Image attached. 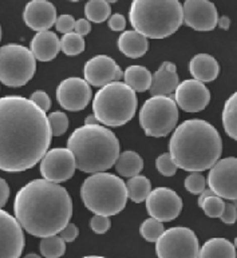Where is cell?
<instances>
[{"instance_id": "cell-1", "label": "cell", "mask_w": 237, "mask_h": 258, "mask_svg": "<svg viewBox=\"0 0 237 258\" xmlns=\"http://www.w3.org/2000/svg\"><path fill=\"white\" fill-rule=\"evenodd\" d=\"M46 111L20 95L0 98V169L22 173L43 159L52 138Z\"/></svg>"}, {"instance_id": "cell-2", "label": "cell", "mask_w": 237, "mask_h": 258, "mask_svg": "<svg viewBox=\"0 0 237 258\" xmlns=\"http://www.w3.org/2000/svg\"><path fill=\"white\" fill-rule=\"evenodd\" d=\"M14 213L28 234L46 238L59 234L70 224L73 200L59 183L34 179L16 193Z\"/></svg>"}, {"instance_id": "cell-3", "label": "cell", "mask_w": 237, "mask_h": 258, "mask_svg": "<svg viewBox=\"0 0 237 258\" xmlns=\"http://www.w3.org/2000/svg\"><path fill=\"white\" fill-rule=\"evenodd\" d=\"M169 153L180 169L189 173L210 170L221 157L222 141L214 126L204 119H188L173 131Z\"/></svg>"}, {"instance_id": "cell-4", "label": "cell", "mask_w": 237, "mask_h": 258, "mask_svg": "<svg viewBox=\"0 0 237 258\" xmlns=\"http://www.w3.org/2000/svg\"><path fill=\"white\" fill-rule=\"evenodd\" d=\"M77 169L83 173H102L113 167L120 158V141L113 131L102 124H85L67 139Z\"/></svg>"}, {"instance_id": "cell-5", "label": "cell", "mask_w": 237, "mask_h": 258, "mask_svg": "<svg viewBox=\"0 0 237 258\" xmlns=\"http://www.w3.org/2000/svg\"><path fill=\"white\" fill-rule=\"evenodd\" d=\"M129 19L133 28L150 39L174 34L184 23V7L179 0H134Z\"/></svg>"}, {"instance_id": "cell-6", "label": "cell", "mask_w": 237, "mask_h": 258, "mask_svg": "<svg viewBox=\"0 0 237 258\" xmlns=\"http://www.w3.org/2000/svg\"><path fill=\"white\" fill-rule=\"evenodd\" d=\"M81 198L86 209L94 214L115 216L126 206L128 186L120 177L110 173H95L82 183Z\"/></svg>"}, {"instance_id": "cell-7", "label": "cell", "mask_w": 237, "mask_h": 258, "mask_svg": "<svg viewBox=\"0 0 237 258\" xmlns=\"http://www.w3.org/2000/svg\"><path fill=\"white\" fill-rule=\"evenodd\" d=\"M138 107L136 91L125 82H113L97 91L93 99V112L105 126L120 127L134 118Z\"/></svg>"}, {"instance_id": "cell-8", "label": "cell", "mask_w": 237, "mask_h": 258, "mask_svg": "<svg viewBox=\"0 0 237 258\" xmlns=\"http://www.w3.org/2000/svg\"><path fill=\"white\" fill-rule=\"evenodd\" d=\"M36 58L22 44H6L0 48V81L7 87H22L31 81Z\"/></svg>"}, {"instance_id": "cell-9", "label": "cell", "mask_w": 237, "mask_h": 258, "mask_svg": "<svg viewBox=\"0 0 237 258\" xmlns=\"http://www.w3.org/2000/svg\"><path fill=\"white\" fill-rule=\"evenodd\" d=\"M179 104L171 97L149 98L140 110V124L145 134L162 138L175 128L179 120Z\"/></svg>"}, {"instance_id": "cell-10", "label": "cell", "mask_w": 237, "mask_h": 258, "mask_svg": "<svg viewBox=\"0 0 237 258\" xmlns=\"http://www.w3.org/2000/svg\"><path fill=\"white\" fill-rule=\"evenodd\" d=\"M201 246L197 235L185 226L170 227L156 241V253L159 258L200 257Z\"/></svg>"}, {"instance_id": "cell-11", "label": "cell", "mask_w": 237, "mask_h": 258, "mask_svg": "<svg viewBox=\"0 0 237 258\" xmlns=\"http://www.w3.org/2000/svg\"><path fill=\"white\" fill-rule=\"evenodd\" d=\"M77 169V162L69 147L51 149L40 161V174L47 181L62 183L73 178Z\"/></svg>"}, {"instance_id": "cell-12", "label": "cell", "mask_w": 237, "mask_h": 258, "mask_svg": "<svg viewBox=\"0 0 237 258\" xmlns=\"http://www.w3.org/2000/svg\"><path fill=\"white\" fill-rule=\"evenodd\" d=\"M206 182L216 196L229 201L237 200V158L220 159L209 170Z\"/></svg>"}, {"instance_id": "cell-13", "label": "cell", "mask_w": 237, "mask_h": 258, "mask_svg": "<svg viewBox=\"0 0 237 258\" xmlns=\"http://www.w3.org/2000/svg\"><path fill=\"white\" fill-rule=\"evenodd\" d=\"M146 210L153 218L161 222H170L175 220L183 210V200L174 190L157 187L152 190L146 198Z\"/></svg>"}, {"instance_id": "cell-14", "label": "cell", "mask_w": 237, "mask_h": 258, "mask_svg": "<svg viewBox=\"0 0 237 258\" xmlns=\"http://www.w3.org/2000/svg\"><path fill=\"white\" fill-rule=\"evenodd\" d=\"M56 100L67 111H81L91 100V87L86 79L67 78L56 87Z\"/></svg>"}, {"instance_id": "cell-15", "label": "cell", "mask_w": 237, "mask_h": 258, "mask_svg": "<svg viewBox=\"0 0 237 258\" xmlns=\"http://www.w3.org/2000/svg\"><path fill=\"white\" fill-rule=\"evenodd\" d=\"M24 247L23 226L16 217L0 212V255L2 258H18Z\"/></svg>"}, {"instance_id": "cell-16", "label": "cell", "mask_w": 237, "mask_h": 258, "mask_svg": "<svg viewBox=\"0 0 237 258\" xmlns=\"http://www.w3.org/2000/svg\"><path fill=\"white\" fill-rule=\"evenodd\" d=\"M184 23L196 31H212L218 26L217 8L208 0H187L183 4Z\"/></svg>"}, {"instance_id": "cell-17", "label": "cell", "mask_w": 237, "mask_h": 258, "mask_svg": "<svg viewBox=\"0 0 237 258\" xmlns=\"http://www.w3.org/2000/svg\"><path fill=\"white\" fill-rule=\"evenodd\" d=\"M175 103L187 112H198L209 104L210 93L202 82L188 79L181 82L174 93Z\"/></svg>"}, {"instance_id": "cell-18", "label": "cell", "mask_w": 237, "mask_h": 258, "mask_svg": "<svg viewBox=\"0 0 237 258\" xmlns=\"http://www.w3.org/2000/svg\"><path fill=\"white\" fill-rule=\"evenodd\" d=\"M120 66L107 55H97L89 59L83 67V75L90 86L105 87L109 83L117 81Z\"/></svg>"}, {"instance_id": "cell-19", "label": "cell", "mask_w": 237, "mask_h": 258, "mask_svg": "<svg viewBox=\"0 0 237 258\" xmlns=\"http://www.w3.org/2000/svg\"><path fill=\"white\" fill-rule=\"evenodd\" d=\"M24 23L34 31H48L56 24V10L55 6L47 0H31L26 4L23 12Z\"/></svg>"}, {"instance_id": "cell-20", "label": "cell", "mask_w": 237, "mask_h": 258, "mask_svg": "<svg viewBox=\"0 0 237 258\" xmlns=\"http://www.w3.org/2000/svg\"><path fill=\"white\" fill-rule=\"evenodd\" d=\"M61 50L62 43L52 31L38 32L31 40V52L40 62H50L56 58Z\"/></svg>"}, {"instance_id": "cell-21", "label": "cell", "mask_w": 237, "mask_h": 258, "mask_svg": "<svg viewBox=\"0 0 237 258\" xmlns=\"http://www.w3.org/2000/svg\"><path fill=\"white\" fill-rule=\"evenodd\" d=\"M189 71L196 81L202 83L213 82L220 74V64L212 55L198 54L189 63Z\"/></svg>"}, {"instance_id": "cell-22", "label": "cell", "mask_w": 237, "mask_h": 258, "mask_svg": "<svg viewBox=\"0 0 237 258\" xmlns=\"http://www.w3.org/2000/svg\"><path fill=\"white\" fill-rule=\"evenodd\" d=\"M118 48L128 58H141L148 52V38L137 32L136 30L124 31V34H121L118 38Z\"/></svg>"}, {"instance_id": "cell-23", "label": "cell", "mask_w": 237, "mask_h": 258, "mask_svg": "<svg viewBox=\"0 0 237 258\" xmlns=\"http://www.w3.org/2000/svg\"><path fill=\"white\" fill-rule=\"evenodd\" d=\"M179 85L177 71L167 70L165 66L161 64V67L153 74L152 86L149 91L152 97H170L171 93H175Z\"/></svg>"}, {"instance_id": "cell-24", "label": "cell", "mask_w": 237, "mask_h": 258, "mask_svg": "<svg viewBox=\"0 0 237 258\" xmlns=\"http://www.w3.org/2000/svg\"><path fill=\"white\" fill-rule=\"evenodd\" d=\"M124 81L134 91L144 93L146 90H150L153 74L144 66H130L125 70Z\"/></svg>"}, {"instance_id": "cell-25", "label": "cell", "mask_w": 237, "mask_h": 258, "mask_svg": "<svg viewBox=\"0 0 237 258\" xmlns=\"http://www.w3.org/2000/svg\"><path fill=\"white\" fill-rule=\"evenodd\" d=\"M237 255L234 243L228 241L226 238H210L201 246L200 257L212 258V257H225L234 258Z\"/></svg>"}, {"instance_id": "cell-26", "label": "cell", "mask_w": 237, "mask_h": 258, "mask_svg": "<svg viewBox=\"0 0 237 258\" xmlns=\"http://www.w3.org/2000/svg\"><path fill=\"white\" fill-rule=\"evenodd\" d=\"M142 169H144V161L141 158V155L132 150L121 153L120 158L115 163V170L122 177H136L142 171Z\"/></svg>"}, {"instance_id": "cell-27", "label": "cell", "mask_w": 237, "mask_h": 258, "mask_svg": "<svg viewBox=\"0 0 237 258\" xmlns=\"http://www.w3.org/2000/svg\"><path fill=\"white\" fill-rule=\"evenodd\" d=\"M222 126L228 137L237 142V91L232 94L224 104Z\"/></svg>"}, {"instance_id": "cell-28", "label": "cell", "mask_w": 237, "mask_h": 258, "mask_svg": "<svg viewBox=\"0 0 237 258\" xmlns=\"http://www.w3.org/2000/svg\"><path fill=\"white\" fill-rule=\"evenodd\" d=\"M126 186H128L129 198L133 202H136V204L144 202L149 197V194L152 193V183H150V181L146 177H144V175H140V174L136 175V177L130 178L126 182Z\"/></svg>"}, {"instance_id": "cell-29", "label": "cell", "mask_w": 237, "mask_h": 258, "mask_svg": "<svg viewBox=\"0 0 237 258\" xmlns=\"http://www.w3.org/2000/svg\"><path fill=\"white\" fill-rule=\"evenodd\" d=\"M110 8L109 2H103V0H90L85 6V15L89 22L93 23H102L105 20L110 19Z\"/></svg>"}, {"instance_id": "cell-30", "label": "cell", "mask_w": 237, "mask_h": 258, "mask_svg": "<svg viewBox=\"0 0 237 258\" xmlns=\"http://www.w3.org/2000/svg\"><path fill=\"white\" fill-rule=\"evenodd\" d=\"M66 251V241L61 235H51L40 241V254L47 258L62 257Z\"/></svg>"}, {"instance_id": "cell-31", "label": "cell", "mask_w": 237, "mask_h": 258, "mask_svg": "<svg viewBox=\"0 0 237 258\" xmlns=\"http://www.w3.org/2000/svg\"><path fill=\"white\" fill-rule=\"evenodd\" d=\"M61 43H62V51L67 56H77L85 51V39L77 32L63 35Z\"/></svg>"}, {"instance_id": "cell-32", "label": "cell", "mask_w": 237, "mask_h": 258, "mask_svg": "<svg viewBox=\"0 0 237 258\" xmlns=\"http://www.w3.org/2000/svg\"><path fill=\"white\" fill-rule=\"evenodd\" d=\"M165 231V227H163V222L156 220V218H148L142 222L140 227L141 235L144 237L146 241L149 242H156L157 239L162 235V233Z\"/></svg>"}, {"instance_id": "cell-33", "label": "cell", "mask_w": 237, "mask_h": 258, "mask_svg": "<svg viewBox=\"0 0 237 258\" xmlns=\"http://www.w3.org/2000/svg\"><path fill=\"white\" fill-rule=\"evenodd\" d=\"M201 208L209 218H221L224 209H225V202L222 201L221 197L212 196L204 201Z\"/></svg>"}, {"instance_id": "cell-34", "label": "cell", "mask_w": 237, "mask_h": 258, "mask_svg": "<svg viewBox=\"0 0 237 258\" xmlns=\"http://www.w3.org/2000/svg\"><path fill=\"white\" fill-rule=\"evenodd\" d=\"M50 119L51 128H52V134L54 137H61L67 131L69 128V118L65 112L62 111H54L48 115Z\"/></svg>"}, {"instance_id": "cell-35", "label": "cell", "mask_w": 237, "mask_h": 258, "mask_svg": "<svg viewBox=\"0 0 237 258\" xmlns=\"http://www.w3.org/2000/svg\"><path fill=\"white\" fill-rule=\"evenodd\" d=\"M156 166L159 174H162L163 177H173L177 171L179 166L175 165V162L171 158L170 153H163L156 159Z\"/></svg>"}, {"instance_id": "cell-36", "label": "cell", "mask_w": 237, "mask_h": 258, "mask_svg": "<svg viewBox=\"0 0 237 258\" xmlns=\"http://www.w3.org/2000/svg\"><path fill=\"white\" fill-rule=\"evenodd\" d=\"M208 185L205 177L200 173H192L185 178V189L192 194H201Z\"/></svg>"}, {"instance_id": "cell-37", "label": "cell", "mask_w": 237, "mask_h": 258, "mask_svg": "<svg viewBox=\"0 0 237 258\" xmlns=\"http://www.w3.org/2000/svg\"><path fill=\"white\" fill-rule=\"evenodd\" d=\"M110 217L101 216V214H95V216L90 220V227L94 233L97 234H103L110 229Z\"/></svg>"}, {"instance_id": "cell-38", "label": "cell", "mask_w": 237, "mask_h": 258, "mask_svg": "<svg viewBox=\"0 0 237 258\" xmlns=\"http://www.w3.org/2000/svg\"><path fill=\"white\" fill-rule=\"evenodd\" d=\"M75 24H77V20L71 15H61L58 18V20H56L55 27H56V30L59 32L66 35L73 32V30H75Z\"/></svg>"}, {"instance_id": "cell-39", "label": "cell", "mask_w": 237, "mask_h": 258, "mask_svg": "<svg viewBox=\"0 0 237 258\" xmlns=\"http://www.w3.org/2000/svg\"><path fill=\"white\" fill-rule=\"evenodd\" d=\"M30 99L34 102V103H36L38 106H39L42 110H44V111H48L51 107V99L50 97L47 95L44 91H35V93H32V95L30 97Z\"/></svg>"}, {"instance_id": "cell-40", "label": "cell", "mask_w": 237, "mask_h": 258, "mask_svg": "<svg viewBox=\"0 0 237 258\" xmlns=\"http://www.w3.org/2000/svg\"><path fill=\"white\" fill-rule=\"evenodd\" d=\"M221 221L224 224L232 225L237 221V208L232 202L230 204H225V209L221 216Z\"/></svg>"}, {"instance_id": "cell-41", "label": "cell", "mask_w": 237, "mask_h": 258, "mask_svg": "<svg viewBox=\"0 0 237 258\" xmlns=\"http://www.w3.org/2000/svg\"><path fill=\"white\" fill-rule=\"evenodd\" d=\"M78 227L75 226L74 224H69L65 229L61 230V233H59V235H61L66 242H73V241H75V238L78 237Z\"/></svg>"}, {"instance_id": "cell-42", "label": "cell", "mask_w": 237, "mask_h": 258, "mask_svg": "<svg viewBox=\"0 0 237 258\" xmlns=\"http://www.w3.org/2000/svg\"><path fill=\"white\" fill-rule=\"evenodd\" d=\"M107 24H109L110 30H113V31H124L125 27H126V20H125L124 15L114 14L109 19V23Z\"/></svg>"}, {"instance_id": "cell-43", "label": "cell", "mask_w": 237, "mask_h": 258, "mask_svg": "<svg viewBox=\"0 0 237 258\" xmlns=\"http://www.w3.org/2000/svg\"><path fill=\"white\" fill-rule=\"evenodd\" d=\"M8 198H10V186L6 182V179H0V206L4 208L7 204Z\"/></svg>"}, {"instance_id": "cell-44", "label": "cell", "mask_w": 237, "mask_h": 258, "mask_svg": "<svg viewBox=\"0 0 237 258\" xmlns=\"http://www.w3.org/2000/svg\"><path fill=\"white\" fill-rule=\"evenodd\" d=\"M91 31V24L87 19H79L77 20V24H75V32L82 36H85L89 32Z\"/></svg>"}, {"instance_id": "cell-45", "label": "cell", "mask_w": 237, "mask_h": 258, "mask_svg": "<svg viewBox=\"0 0 237 258\" xmlns=\"http://www.w3.org/2000/svg\"><path fill=\"white\" fill-rule=\"evenodd\" d=\"M212 196H216V193H214L213 190L210 189V187H209V189L204 190V191H202V193L200 194V197H198V206L201 208L202 204H204V201H205L206 198H209V197H212Z\"/></svg>"}, {"instance_id": "cell-46", "label": "cell", "mask_w": 237, "mask_h": 258, "mask_svg": "<svg viewBox=\"0 0 237 258\" xmlns=\"http://www.w3.org/2000/svg\"><path fill=\"white\" fill-rule=\"evenodd\" d=\"M218 27L222 28V30H228L230 27V19L228 16H221L218 19Z\"/></svg>"}, {"instance_id": "cell-47", "label": "cell", "mask_w": 237, "mask_h": 258, "mask_svg": "<svg viewBox=\"0 0 237 258\" xmlns=\"http://www.w3.org/2000/svg\"><path fill=\"white\" fill-rule=\"evenodd\" d=\"M98 122H99V120L97 119V116L95 115H89L85 119V124H98Z\"/></svg>"}, {"instance_id": "cell-48", "label": "cell", "mask_w": 237, "mask_h": 258, "mask_svg": "<svg viewBox=\"0 0 237 258\" xmlns=\"http://www.w3.org/2000/svg\"><path fill=\"white\" fill-rule=\"evenodd\" d=\"M232 204H233L234 206H236V208H237V200H232Z\"/></svg>"}, {"instance_id": "cell-49", "label": "cell", "mask_w": 237, "mask_h": 258, "mask_svg": "<svg viewBox=\"0 0 237 258\" xmlns=\"http://www.w3.org/2000/svg\"><path fill=\"white\" fill-rule=\"evenodd\" d=\"M234 246H236V249H237V237L234 238Z\"/></svg>"}]
</instances>
